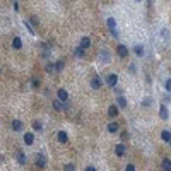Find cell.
<instances>
[{"label":"cell","instance_id":"1","mask_svg":"<svg viewBox=\"0 0 171 171\" xmlns=\"http://www.w3.org/2000/svg\"><path fill=\"white\" fill-rule=\"evenodd\" d=\"M104 81H106V86H109V87H115L116 84H118V75H116V74H108Z\"/></svg>","mask_w":171,"mask_h":171},{"label":"cell","instance_id":"2","mask_svg":"<svg viewBox=\"0 0 171 171\" xmlns=\"http://www.w3.org/2000/svg\"><path fill=\"white\" fill-rule=\"evenodd\" d=\"M98 58H99L103 63H108V62H109V51H108V50H104V48H101V50H99V53H98Z\"/></svg>","mask_w":171,"mask_h":171},{"label":"cell","instance_id":"3","mask_svg":"<svg viewBox=\"0 0 171 171\" xmlns=\"http://www.w3.org/2000/svg\"><path fill=\"white\" fill-rule=\"evenodd\" d=\"M116 53H118L120 58H127L128 57V48L125 46V45H118L116 46Z\"/></svg>","mask_w":171,"mask_h":171},{"label":"cell","instance_id":"4","mask_svg":"<svg viewBox=\"0 0 171 171\" xmlns=\"http://www.w3.org/2000/svg\"><path fill=\"white\" fill-rule=\"evenodd\" d=\"M101 86H103V79L99 77V75H96V77L91 79V87H92V89L98 91V89H101Z\"/></svg>","mask_w":171,"mask_h":171},{"label":"cell","instance_id":"5","mask_svg":"<svg viewBox=\"0 0 171 171\" xmlns=\"http://www.w3.org/2000/svg\"><path fill=\"white\" fill-rule=\"evenodd\" d=\"M36 166H38V168H45V166H46V157H45V154H38V156H36Z\"/></svg>","mask_w":171,"mask_h":171},{"label":"cell","instance_id":"6","mask_svg":"<svg viewBox=\"0 0 171 171\" xmlns=\"http://www.w3.org/2000/svg\"><path fill=\"white\" fill-rule=\"evenodd\" d=\"M57 140H58L60 144H67V142H68V135H67V132L60 130V132L57 134Z\"/></svg>","mask_w":171,"mask_h":171},{"label":"cell","instance_id":"7","mask_svg":"<svg viewBox=\"0 0 171 171\" xmlns=\"http://www.w3.org/2000/svg\"><path fill=\"white\" fill-rule=\"evenodd\" d=\"M57 98H58V99H62V101L65 103V101H68V92L67 91H65V89H58V91H57Z\"/></svg>","mask_w":171,"mask_h":171},{"label":"cell","instance_id":"8","mask_svg":"<svg viewBox=\"0 0 171 171\" xmlns=\"http://www.w3.org/2000/svg\"><path fill=\"white\" fill-rule=\"evenodd\" d=\"M125 152H127V147H125L123 144H118V145L115 147V154L118 157H123V156H125Z\"/></svg>","mask_w":171,"mask_h":171},{"label":"cell","instance_id":"9","mask_svg":"<svg viewBox=\"0 0 171 171\" xmlns=\"http://www.w3.org/2000/svg\"><path fill=\"white\" fill-rule=\"evenodd\" d=\"M118 115H120V113H118V106H116V104H111L108 108V116L109 118H116Z\"/></svg>","mask_w":171,"mask_h":171},{"label":"cell","instance_id":"10","mask_svg":"<svg viewBox=\"0 0 171 171\" xmlns=\"http://www.w3.org/2000/svg\"><path fill=\"white\" fill-rule=\"evenodd\" d=\"M159 116H161V120H168V108H166V104H161V108H159Z\"/></svg>","mask_w":171,"mask_h":171},{"label":"cell","instance_id":"11","mask_svg":"<svg viewBox=\"0 0 171 171\" xmlns=\"http://www.w3.org/2000/svg\"><path fill=\"white\" fill-rule=\"evenodd\" d=\"M53 108L57 109V111H62V109H65V103L62 101V99H58V98H57V99L53 101Z\"/></svg>","mask_w":171,"mask_h":171},{"label":"cell","instance_id":"12","mask_svg":"<svg viewBox=\"0 0 171 171\" xmlns=\"http://www.w3.org/2000/svg\"><path fill=\"white\" fill-rule=\"evenodd\" d=\"M33 142H34V134H31V132L24 134V144H26V145H31Z\"/></svg>","mask_w":171,"mask_h":171},{"label":"cell","instance_id":"13","mask_svg":"<svg viewBox=\"0 0 171 171\" xmlns=\"http://www.w3.org/2000/svg\"><path fill=\"white\" fill-rule=\"evenodd\" d=\"M15 159H17V163L19 164H26V154L19 150V152H15Z\"/></svg>","mask_w":171,"mask_h":171},{"label":"cell","instance_id":"14","mask_svg":"<svg viewBox=\"0 0 171 171\" xmlns=\"http://www.w3.org/2000/svg\"><path fill=\"white\" fill-rule=\"evenodd\" d=\"M79 46H82L84 50H87V48L91 46V38H87V36H84V38L81 40V45H79Z\"/></svg>","mask_w":171,"mask_h":171},{"label":"cell","instance_id":"15","mask_svg":"<svg viewBox=\"0 0 171 171\" xmlns=\"http://www.w3.org/2000/svg\"><path fill=\"white\" fill-rule=\"evenodd\" d=\"M106 26H108L109 31H113V29H116V21L113 19V17H108V19H106Z\"/></svg>","mask_w":171,"mask_h":171},{"label":"cell","instance_id":"16","mask_svg":"<svg viewBox=\"0 0 171 171\" xmlns=\"http://www.w3.org/2000/svg\"><path fill=\"white\" fill-rule=\"evenodd\" d=\"M12 130L14 132H21V130H22V122H21V120H14L12 122Z\"/></svg>","mask_w":171,"mask_h":171},{"label":"cell","instance_id":"17","mask_svg":"<svg viewBox=\"0 0 171 171\" xmlns=\"http://www.w3.org/2000/svg\"><path fill=\"white\" fill-rule=\"evenodd\" d=\"M161 139H163L164 142L170 144V142H171V132H168V130H163V132H161Z\"/></svg>","mask_w":171,"mask_h":171},{"label":"cell","instance_id":"18","mask_svg":"<svg viewBox=\"0 0 171 171\" xmlns=\"http://www.w3.org/2000/svg\"><path fill=\"white\" fill-rule=\"evenodd\" d=\"M118 127H120V125H118L116 122L108 123V132H111V134H116V132H118Z\"/></svg>","mask_w":171,"mask_h":171},{"label":"cell","instance_id":"19","mask_svg":"<svg viewBox=\"0 0 171 171\" xmlns=\"http://www.w3.org/2000/svg\"><path fill=\"white\" fill-rule=\"evenodd\" d=\"M12 46L15 48V50H21V48H22V40L15 36V38H14V40H12Z\"/></svg>","mask_w":171,"mask_h":171},{"label":"cell","instance_id":"20","mask_svg":"<svg viewBox=\"0 0 171 171\" xmlns=\"http://www.w3.org/2000/svg\"><path fill=\"white\" fill-rule=\"evenodd\" d=\"M116 103H118V106H120V108H127V99H125L122 94L116 98Z\"/></svg>","mask_w":171,"mask_h":171},{"label":"cell","instance_id":"21","mask_svg":"<svg viewBox=\"0 0 171 171\" xmlns=\"http://www.w3.org/2000/svg\"><path fill=\"white\" fill-rule=\"evenodd\" d=\"M134 51H135L137 57H142L144 55V46L142 45H135V46H134Z\"/></svg>","mask_w":171,"mask_h":171},{"label":"cell","instance_id":"22","mask_svg":"<svg viewBox=\"0 0 171 171\" xmlns=\"http://www.w3.org/2000/svg\"><path fill=\"white\" fill-rule=\"evenodd\" d=\"M74 55H75V58H82V57H84V48H82V46L75 48V50H74Z\"/></svg>","mask_w":171,"mask_h":171},{"label":"cell","instance_id":"23","mask_svg":"<svg viewBox=\"0 0 171 171\" xmlns=\"http://www.w3.org/2000/svg\"><path fill=\"white\" fill-rule=\"evenodd\" d=\"M161 168H163L164 171H170V170H171V161H170V159H163V164H161Z\"/></svg>","mask_w":171,"mask_h":171},{"label":"cell","instance_id":"24","mask_svg":"<svg viewBox=\"0 0 171 171\" xmlns=\"http://www.w3.org/2000/svg\"><path fill=\"white\" fill-rule=\"evenodd\" d=\"M152 103H154V99H152V98H144V99H142V103H140V104H142L144 108H147V106H150Z\"/></svg>","mask_w":171,"mask_h":171},{"label":"cell","instance_id":"25","mask_svg":"<svg viewBox=\"0 0 171 171\" xmlns=\"http://www.w3.org/2000/svg\"><path fill=\"white\" fill-rule=\"evenodd\" d=\"M33 128L36 130V132H41V130H43V125H41L40 120H36V122L33 123Z\"/></svg>","mask_w":171,"mask_h":171},{"label":"cell","instance_id":"26","mask_svg":"<svg viewBox=\"0 0 171 171\" xmlns=\"http://www.w3.org/2000/svg\"><path fill=\"white\" fill-rule=\"evenodd\" d=\"M63 70V62H57L55 63V72H62Z\"/></svg>","mask_w":171,"mask_h":171},{"label":"cell","instance_id":"27","mask_svg":"<svg viewBox=\"0 0 171 171\" xmlns=\"http://www.w3.org/2000/svg\"><path fill=\"white\" fill-rule=\"evenodd\" d=\"M46 72L48 74H55V65L53 63H48L46 65Z\"/></svg>","mask_w":171,"mask_h":171},{"label":"cell","instance_id":"28","mask_svg":"<svg viewBox=\"0 0 171 171\" xmlns=\"http://www.w3.org/2000/svg\"><path fill=\"white\" fill-rule=\"evenodd\" d=\"M164 89H166L168 92H171V79H168V81H164Z\"/></svg>","mask_w":171,"mask_h":171},{"label":"cell","instance_id":"29","mask_svg":"<svg viewBox=\"0 0 171 171\" xmlns=\"http://www.w3.org/2000/svg\"><path fill=\"white\" fill-rule=\"evenodd\" d=\"M161 36H163L164 40H168V38H170V31H168V29H161Z\"/></svg>","mask_w":171,"mask_h":171},{"label":"cell","instance_id":"30","mask_svg":"<svg viewBox=\"0 0 171 171\" xmlns=\"http://www.w3.org/2000/svg\"><path fill=\"white\" fill-rule=\"evenodd\" d=\"M63 170H65V171H74L75 166H74V164H65V166H63Z\"/></svg>","mask_w":171,"mask_h":171},{"label":"cell","instance_id":"31","mask_svg":"<svg viewBox=\"0 0 171 171\" xmlns=\"http://www.w3.org/2000/svg\"><path fill=\"white\" fill-rule=\"evenodd\" d=\"M24 26H26V29H27V33H31V34H34V31H33V27H31V24H29V22H24Z\"/></svg>","mask_w":171,"mask_h":171},{"label":"cell","instance_id":"32","mask_svg":"<svg viewBox=\"0 0 171 171\" xmlns=\"http://www.w3.org/2000/svg\"><path fill=\"white\" fill-rule=\"evenodd\" d=\"M31 86H33L34 89L40 87V81H38V79H33V81H31Z\"/></svg>","mask_w":171,"mask_h":171},{"label":"cell","instance_id":"33","mask_svg":"<svg viewBox=\"0 0 171 171\" xmlns=\"http://www.w3.org/2000/svg\"><path fill=\"white\" fill-rule=\"evenodd\" d=\"M125 171H135V166H134V164H127V166H125Z\"/></svg>","mask_w":171,"mask_h":171},{"label":"cell","instance_id":"34","mask_svg":"<svg viewBox=\"0 0 171 171\" xmlns=\"http://www.w3.org/2000/svg\"><path fill=\"white\" fill-rule=\"evenodd\" d=\"M130 74H135V65H130Z\"/></svg>","mask_w":171,"mask_h":171},{"label":"cell","instance_id":"35","mask_svg":"<svg viewBox=\"0 0 171 171\" xmlns=\"http://www.w3.org/2000/svg\"><path fill=\"white\" fill-rule=\"evenodd\" d=\"M154 4V0H147V5H152Z\"/></svg>","mask_w":171,"mask_h":171},{"label":"cell","instance_id":"36","mask_svg":"<svg viewBox=\"0 0 171 171\" xmlns=\"http://www.w3.org/2000/svg\"><path fill=\"white\" fill-rule=\"evenodd\" d=\"M135 2H142V0H135Z\"/></svg>","mask_w":171,"mask_h":171},{"label":"cell","instance_id":"37","mask_svg":"<svg viewBox=\"0 0 171 171\" xmlns=\"http://www.w3.org/2000/svg\"><path fill=\"white\" fill-rule=\"evenodd\" d=\"M170 144H171V142H170Z\"/></svg>","mask_w":171,"mask_h":171}]
</instances>
